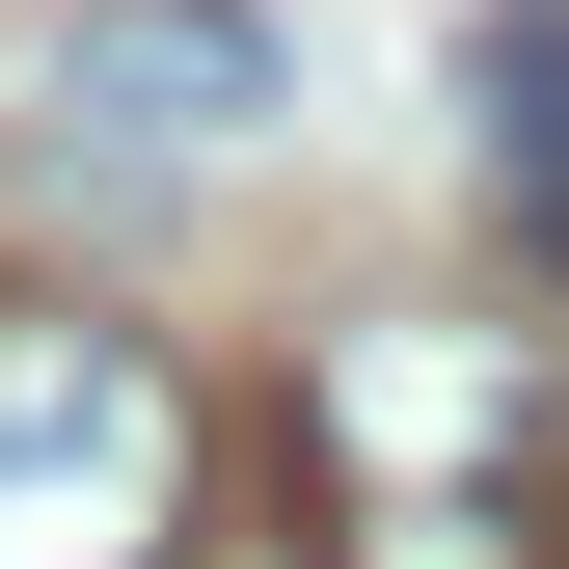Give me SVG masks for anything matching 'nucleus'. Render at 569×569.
<instances>
[{
  "label": "nucleus",
  "instance_id": "obj_3",
  "mask_svg": "<svg viewBox=\"0 0 569 569\" xmlns=\"http://www.w3.org/2000/svg\"><path fill=\"white\" fill-rule=\"evenodd\" d=\"M271 109H299L271 0H82V28H54V136H82V163H218Z\"/></svg>",
  "mask_w": 569,
  "mask_h": 569
},
{
  "label": "nucleus",
  "instance_id": "obj_1",
  "mask_svg": "<svg viewBox=\"0 0 569 569\" xmlns=\"http://www.w3.org/2000/svg\"><path fill=\"white\" fill-rule=\"evenodd\" d=\"M326 542L352 569H569V435L516 326H326Z\"/></svg>",
  "mask_w": 569,
  "mask_h": 569
},
{
  "label": "nucleus",
  "instance_id": "obj_4",
  "mask_svg": "<svg viewBox=\"0 0 569 569\" xmlns=\"http://www.w3.org/2000/svg\"><path fill=\"white\" fill-rule=\"evenodd\" d=\"M488 82H516V190H542V244H569V28H542V0L488 28Z\"/></svg>",
  "mask_w": 569,
  "mask_h": 569
},
{
  "label": "nucleus",
  "instance_id": "obj_2",
  "mask_svg": "<svg viewBox=\"0 0 569 569\" xmlns=\"http://www.w3.org/2000/svg\"><path fill=\"white\" fill-rule=\"evenodd\" d=\"M190 516V380L82 299H0V569H163Z\"/></svg>",
  "mask_w": 569,
  "mask_h": 569
}]
</instances>
